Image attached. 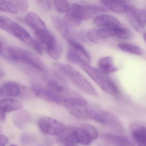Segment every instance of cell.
Segmentation results:
<instances>
[{"label":"cell","instance_id":"cell-1","mask_svg":"<svg viewBox=\"0 0 146 146\" xmlns=\"http://www.w3.org/2000/svg\"><path fill=\"white\" fill-rule=\"evenodd\" d=\"M7 51L9 56L14 61L30 66L42 73L48 72L43 62L33 52L16 46L8 47Z\"/></svg>","mask_w":146,"mask_h":146},{"label":"cell","instance_id":"cell-2","mask_svg":"<svg viewBox=\"0 0 146 146\" xmlns=\"http://www.w3.org/2000/svg\"><path fill=\"white\" fill-rule=\"evenodd\" d=\"M55 67L59 72L68 78L80 90L92 96L98 95L95 88L80 73L70 65L61 63H55Z\"/></svg>","mask_w":146,"mask_h":146},{"label":"cell","instance_id":"cell-3","mask_svg":"<svg viewBox=\"0 0 146 146\" xmlns=\"http://www.w3.org/2000/svg\"><path fill=\"white\" fill-rule=\"evenodd\" d=\"M35 33L37 42L50 57L54 60H58L62 54V46L48 28L38 30Z\"/></svg>","mask_w":146,"mask_h":146},{"label":"cell","instance_id":"cell-4","mask_svg":"<svg viewBox=\"0 0 146 146\" xmlns=\"http://www.w3.org/2000/svg\"><path fill=\"white\" fill-rule=\"evenodd\" d=\"M80 66L105 92L113 96L118 94V89L115 84L106 75L89 64L82 63Z\"/></svg>","mask_w":146,"mask_h":146},{"label":"cell","instance_id":"cell-5","mask_svg":"<svg viewBox=\"0 0 146 146\" xmlns=\"http://www.w3.org/2000/svg\"><path fill=\"white\" fill-rule=\"evenodd\" d=\"M106 12V9L98 5L74 3L70 5L69 11L67 13L82 22L83 20L89 19Z\"/></svg>","mask_w":146,"mask_h":146},{"label":"cell","instance_id":"cell-6","mask_svg":"<svg viewBox=\"0 0 146 146\" xmlns=\"http://www.w3.org/2000/svg\"><path fill=\"white\" fill-rule=\"evenodd\" d=\"M63 104L66 109L76 117L84 119L91 118L92 108L81 97L68 99Z\"/></svg>","mask_w":146,"mask_h":146},{"label":"cell","instance_id":"cell-7","mask_svg":"<svg viewBox=\"0 0 146 146\" xmlns=\"http://www.w3.org/2000/svg\"><path fill=\"white\" fill-rule=\"evenodd\" d=\"M9 33L24 43L31 47L38 54L42 55V48L37 41L32 37L30 33L21 25L13 21L9 29Z\"/></svg>","mask_w":146,"mask_h":146},{"label":"cell","instance_id":"cell-8","mask_svg":"<svg viewBox=\"0 0 146 146\" xmlns=\"http://www.w3.org/2000/svg\"><path fill=\"white\" fill-rule=\"evenodd\" d=\"M69 47L67 53V59L69 62L79 65L89 64L90 57L86 50L76 40L68 41Z\"/></svg>","mask_w":146,"mask_h":146},{"label":"cell","instance_id":"cell-9","mask_svg":"<svg viewBox=\"0 0 146 146\" xmlns=\"http://www.w3.org/2000/svg\"><path fill=\"white\" fill-rule=\"evenodd\" d=\"M127 13L132 26L139 32H143L146 26V10L129 5Z\"/></svg>","mask_w":146,"mask_h":146},{"label":"cell","instance_id":"cell-10","mask_svg":"<svg viewBox=\"0 0 146 146\" xmlns=\"http://www.w3.org/2000/svg\"><path fill=\"white\" fill-rule=\"evenodd\" d=\"M38 126L41 131L51 135H58L62 133L66 129V126L63 123L54 118L43 117L38 121Z\"/></svg>","mask_w":146,"mask_h":146},{"label":"cell","instance_id":"cell-11","mask_svg":"<svg viewBox=\"0 0 146 146\" xmlns=\"http://www.w3.org/2000/svg\"><path fill=\"white\" fill-rule=\"evenodd\" d=\"M32 91L35 96L48 102L62 104L66 100L63 97L56 93L46 86L33 83L32 84Z\"/></svg>","mask_w":146,"mask_h":146},{"label":"cell","instance_id":"cell-12","mask_svg":"<svg viewBox=\"0 0 146 146\" xmlns=\"http://www.w3.org/2000/svg\"><path fill=\"white\" fill-rule=\"evenodd\" d=\"M51 21L56 30L65 39L68 41L76 40L75 38L76 34L72 29V27L68 25L64 20L58 16L52 15Z\"/></svg>","mask_w":146,"mask_h":146},{"label":"cell","instance_id":"cell-13","mask_svg":"<svg viewBox=\"0 0 146 146\" xmlns=\"http://www.w3.org/2000/svg\"><path fill=\"white\" fill-rule=\"evenodd\" d=\"M22 104L20 101L12 98H5L0 100V120L4 121L6 113L22 109Z\"/></svg>","mask_w":146,"mask_h":146},{"label":"cell","instance_id":"cell-14","mask_svg":"<svg viewBox=\"0 0 146 146\" xmlns=\"http://www.w3.org/2000/svg\"><path fill=\"white\" fill-rule=\"evenodd\" d=\"M94 25L101 27H116L121 26L120 21L115 17L108 14H100L93 20Z\"/></svg>","mask_w":146,"mask_h":146},{"label":"cell","instance_id":"cell-15","mask_svg":"<svg viewBox=\"0 0 146 146\" xmlns=\"http://www.w3.org/2000/svg\"><path fill=\"white\" fill-rule=\"evenodd\" d=\"M104 123L114 131L118 133L122 134L123 132V128L120 120L115 115L107 111H102Z\"/></svg>","mask_w":146,"mask_h":146},{"label":"cell","instance_id":"cell-16","mask_svg":"<svg viewBox=\"0 0 146 146\" xmlns=\"http://www.w3.org/2000/svg\"><path fill=\"white\" fill-rule=\"evenodd\" d=\"M132 138L138 146H146V127L133 124L130 127Z\"/></svg>","mask_w":146,"mask_h":146},{"label":"cell","instance_id":"cell-17","mask_svg":"<svg viewBox=\"0 0 146 146\" xmlns=\"http://www.w3.org/2000/svg\"><path fill=\"white\" fill-rule=\"evenodd\" d=\"M107 142L114 146H135L127 136L107 134L103 136Z\"/></svg>","mask_w":146,"mask_h":146},{"label":"cell","instance_id":"cell-18","mask_svg":"<svg viewBox=\"0 0 146 146\" xmlns=\"http://www.w3.org/2000/svg\"><path fill=\"white\" fill-rule=\"evenodd\" d=\"M101 2L108 9L120 13H127L129 6L125 1L103 0L101 1Z\"/></svg>","mask_w":146,"mask_h":146},{"label":"cell","instance_id":"cell-19","mask_svg":"<svg viewBox=\"0 0 146 146\" xmlns=\"http://www.w3.org/2000/svg\"><path fill=\"white\" fill-rule=\"evenodd\" d=\"M27 24L31 27L34 31L43 28H47L46 24L41 17L36 13L30 12L25 18Z\"/></svg>","mask_w":146,"mask_h":146},{"label":"cell","instance_id":"cell-20","mask_svg":"<svg viewBox=\"0 0 146 146\" xmlns=\"http://www.w3.org/2000/svg\"><path fill=\"white\" fill-rule=\"evenodd\" d=\"M99 69L106 75L110 74L117 72L118 68L115 66L113 59L111 57H102L98 62Z\"/></svg>","mask_w":146,"mask_h":146},{"label":"cell","instance_id":"cell-21","mask_svg":"<svg viewBox=\"0 0 146 146\" xmlns=\"http://www.w3.org/2000/svg\"><path fill=\"white\" fill-rule=\"evenodd\" d=\"M2 91L3 95L8 97H15L21 93L20 87L15 82L12 81H7L1 86Z\"/></svg>","mask_w":146,"mask_h":146},{"label":"cell","instance_id":"cell-22","mask_svg":"<svg viewBox=\"0 0 146 146\" xmlns=\"http://www.w3.org/2000/svg\"><path fill=\"white\" fill-rule=\"evenodd\" d=\"M73 132L78 143L85 146L91 145L92 140L84 129H76L73 130Z\"/></svg>","mask_w":146,"mask_h":146},{"label":"cell","instance_id":"cell-23","mask_svg":"<svg viewBox=\"0 0 146 146\" xmlns=\"http://www.w3.org/2000/svg\"><path fill=\"white\" fill-rule=\"evenodd\" d=\"M0 11L12 14L19 12L14 1H0Z\"/></svg>","mask_w":146,"mask_h":146},{"label":"cell","instance_id":"cell-24","mask_svg":"<svg viewBox=\"0 0 146 146\" xmlns=\"http://www.w3.org/2000/svg\"><path fill=\"white\" fill-rule=\"evenodd\" d=\"M117 47L121 50L127 53L138 55H140L142 54V51L140 48L136 45L131 44L121 43L118 44Z\"/></svg>","mask_w":146,"mask_h":146},{"label":"cell","instance_id":"cell-25","mask_svg":"<svg viewBox=\"0 0 146 146\" xmlns=\"http://www.w3.org/2000/svg\"><path fill=\"white\" fill-rule=\"evenodd\" d=\"M52 2V5L58 12L67 13L69 11L70 5L68 1H54Z\"/></svg>","mask_w":146,"mask_h":146},{"label":"cell","instance_id":"cell-26","mask_svg":"<svg viewBox=\"0 0 146 146\" xmlns=\"http://www.w3.org/2000/svg\"><path fill=\"white\" fill-rule=\"evenodd\" d=\"M115 27H100L97 30V33L100 39L115 37Z\"/></svg>","mask_w":146,"mask_h":146},{"label":"cell","instance_id":"cell-27","mask_svg":"<svg viewBox=\"0 0 146 146\" xmlns=\"http://www.w3.org/2000/svg\"><path fill=\"white\" fill-rule=\"evenodd\" d=\"M115 37L123 39H129L131 37L130 32L122 26L115 28Z\"/></svg>","mask_w":146,"mask_h":146},{"label":"cell","instance_id":"cell-28","mask_svg":"<svg viewBox=\"0 0 146 146\" xmlns=\"http://www.w3.org/2000/svg\"><path fill=\"white\" fill-rule=\"evenodd\" d=\"M82 127L86 131L92 141L97 139L99 135L98 130L95 128L88 124H84L82 125Z\"/></svg>","mask_w":146,"mask_h":146},{"label":"cell","instance_id":"cell-29","mask_svg":"<svg viewBox=\"0 0 146 146\" xmlns=\"http://www.w3.org/2000/svg\"><path fill=\"white\" fill-rule=\"evenodd\" d=\"M78 144L73 131L66 135L62 146H77Z\"/></svg>","mask_w":146,"mask_h":146},{"label":"cell","instance_id":"cell-30","mask_svg":"<svg viewBox=\"0 0 146 146\" xmlns=\"http://www.w3.org/2000/svg\"><path fill=\"white\" fill-rule=\"evenodd\" d=\"M13 21L6 16L0 15V29L9 33Z\"/></svg>","mask_w":146,"mask_h":146},{"label":"cell","instance_id":"cell-31","mask_svg":"<svg viewBox=\"0 0 146 146\" xmlns=\"http://www.w3.org/2000/svg\"><path fill=\"white\" fill-rule=\"evenodd\" d=\"M86 37L89 41L94 43H98L100 42V38L97 35V30L92 29L89 30L86 33Z\"/></svg>","mask_w":146,"mask_h":146},{"label":"cell","instance_id":"cell-32","mask_svg":"<svg viewBox=\"0 0 146 146\" xmlns=\"http://www.w3.org/2000/svg\"><path fill=\"white\" fill-rule=\"evenodd\" d=\"M15 3L19 12H25L29 8V3L27 1H14Z\"/></svg>","mask_w":146,"mask_h":146},{"label":"cell","instance_id":"cell-33","mask_svg":"<svg viewBox=\"0 0 146 146\" xmlns=\"http://www.w3.org/2000/svg\"><path fill=\"white\" fill-rule=\"evenodd\" d=\"M38 4L41 8L45 11H48L51 8L52 5V1H38Z\"/></svg>","mask_w":146,"mask_h":146},{"label":"cell","instance_id":"cell-34","mask_svg":"<svg viewBox=\"0 0 146 146\" xmlns=\"http://www.w3.org/2000/svg\"><path fill=\"white\" fill-rule=\"evenodd\" d=\"M8 142V138L3 135H0V146H5Z\"/></svg>","mask_w":146,"mask_h":146},{"label":"cell","instance_id":"cell-35","mask_svg":"<svg viewBox=\"0 0 146 146\" xmlns=\"http://www.w3.org/2000/svg\"><path fill=\"white\" fill-rule=\"evenodd\" d=\"M5 75V72L2 66L0 65V79L4 77Z\"/></svg>","mask_w":146,"mask_h":146},{"label":"cell","instance_id":"cell-36","mask_svg":"<svg viewBox=\"0 0 146 146\" xmlns=\"http://www.w3.org/2000/svg\"><path fill=\"white\" fill-rule=\"evenodd\" d=\"M3 50V44L2 41L0 38V54L2 52Z\"/></svg>","mask_w":146,"mask_h":146},{"label":"cell","instance_id":"cell-37","mask_svg":"<svg viewBox=\"0 0 146 146\" xmlns=\"http://www.w3.org/2000/svg\"><path fill=\"white\" fill-rule=\"evenodd\" d=\"M3 93L2 91L1 88V87H0V97H2L3 95Z\"/></svg>","mask_w":146,"mask_h":146},{"label":"cell","instance_id":"cell-38","mask_svg":"<svg viewBox=\"0 0 146 146\" xmlns=\"http://www.w3.org/2000/svg\"><path fill=\"white\" fill-rule=\"evenodd\" d=\"M143 37H144V40H145L146 43V32L145 33L143 34Z\"/></svg>","mask_w":146,"mask_h":146},{"label":"cell","instance_id":"cell-39","mask_svg":"<svg viewBox=\"0 0 146 146\" xmlns=\"http://www.w3.org/2000/svg\"><path fill=\"white\" fill-rule=\"evenodd\" d=\"M2 128L0 127V133H1V132H2Z\"/></svg>","mask_w":146,"mask_h":146},{"label":"cell","instance_id":"cell-40","mask_svg":"<svg viewBox=\"0 0 146 146\" xmlns=\"http://www.w3.org/2000/svg\"><path fill=\"white\" fill-rule=\"evenodd\" d=\"M10 146H18L16 145H11Z\"/></svg>","mask_w":146,"mask_h":146},{"label":"cell","instance_id":"cell-41","mask_svg":"<svg viewBox=\"0 0 146 146\" xmlns=\"http://www.w3.org/2000/svg\"></svg>","mask_w":146,"mask_h":146}]
</instances>
